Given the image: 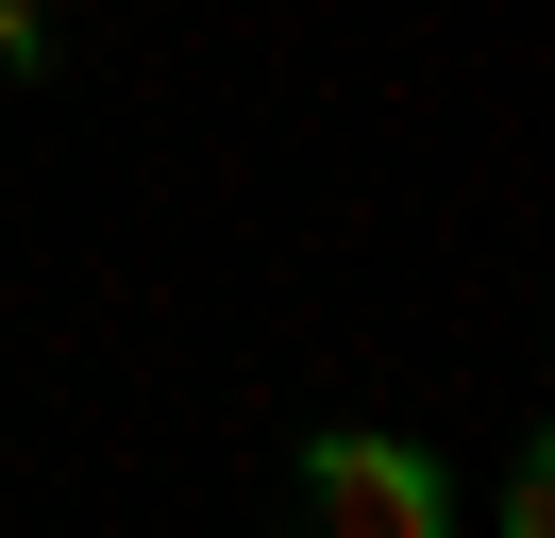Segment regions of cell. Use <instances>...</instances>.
Instances as JSON below:
<instances>
[{"label":"cell","mask_w":555,"mask_h":538,"mask_svg":"<svg viewBox=\"0 0 555 538\" xmlns=\"http://www.w3.org/2000/svg\"><path fill=\"white\" fill-rule=\"evenodd\" d=\"M304 504H320V538H438L454 522V488L404 454V437H320V454H304Z\"/></svg>","instance_id":"1"},{"label":"cell","mask_w":555,"mask_h":538,"mask_svg":"<svg viewBox=\"0 0 555 538\" xmlns=\"http://www.w3.org/2000/svg\"><path fill=\"white\" fill-rule=\"evenodd\" d=\"M0 67H51V0H0Z\"/></svg>","instance_id":"2"}]
</instances>
